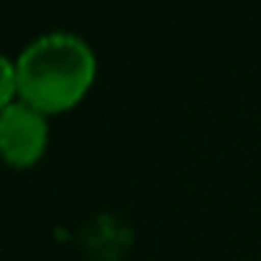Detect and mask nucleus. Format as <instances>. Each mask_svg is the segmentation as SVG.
Segmentation results:
<instances>
[{"label": "nucleus", "instance_id": "nucleus-1", "mask_svg": "<svg viewBox=\"0 0 261 261\" xmlns=\"http://www.w3.org/2000/svg\"><path fill=\"white\" fill-rule=\"evenodd\" d=\"M20 101L41 114L71 109L89 91L96 59L87 41L74 33H48L36 38L15 61Z\"/></svg>", "mask_w": 261, "mask_h": 261}, {"label": "nucleus", "instance_id": "nucleus-2", "mask_svg": "<svg viewBox=\"0 0 261 261\" xmlns=\"http://www.w3.org/2000/svg\"><path fill=\"white\" fill-rule=\"evenodd\" d=\"M48 142L46 114L25 101H13L0 109V158L15 168H28L41 160Z\"/></svg>", "mask_w": 261, "mask_h": 261}, {"label": "nucleus", "instance_id": "nucleus-3", "mask_svg": "<svg viewBox=\"0 0 261 261\" xmlns=\"http://www.w3.org/2000/svg\"><path fill=\"white\" fill-rule=\"evenodd\" d=\"M18 94V74H15V64H10L3 54H0V109H5L8 104H13V96Z\"/></svg>", "mask_w": 261, "mask_h": 261}]
</instances>
